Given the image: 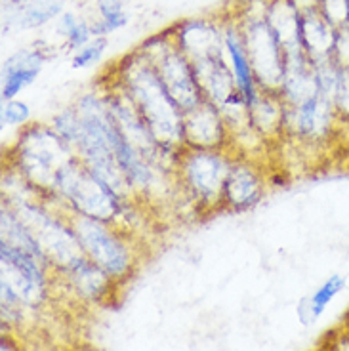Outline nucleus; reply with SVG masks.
<instances>
[{"mask_svg": "<svg viewBox=\"0 0 349 351\" xmlns=\"http://www.w3.org/2000/svg\"><path fill=\"white\" fill-rule=\"evenodd\" d=\"M0 351H18V346L12 342L10 336H2V346H0Z\"/></svg>", "mask_w": 349, "mask_h": 351, "instance_id": "obj_39", "label": "nucleus"}, {"mask_svg": "<svg viewBox=\"0 0 349 351\" xmlns=\"http://www.w3.org/2000/svg\"><path fill=\"white\" fill-rule=\"evenodd\" d=\"M79 19L77 18V14H73V12H63L60 18L56 19V31H58V35H62L63 38L69 35V31L73 27L79 23Z\"/></svg>", "mask_w": 349, "mask_h": 351, "instance_id": "obj_37", "label": "nucleus"}, {"mask_svg": "<svg viewBox=\"0 0 349 351\" xmlns=\"http://www.w3.org/2000/svg\"><path fill=\"white\" fill-rule=\"evenodd\" d=\"M221 19H224V43H226L227 63H229V69L233 73L237 90L241 92V96L245 97L246 104L250 106L260 94V88H258L252 65H250V58L246 52L243 31L227 12L221 14Z\"/></svg>", "mask_w": 349, "mask_h": 351, "instance_id": "obj_15", "label": "nucleus"}, {"mask_svg": "<svg viewBox=\"0 0 349 351\" xmlns=\"http://www.w3.org/2000/svg\"><path fill=\"white\" fill-rule=\"evenodd\" d=\"M285 56L287 62H285V77H282L279 96L285 101V106L294 107L319 94V88L315 80L313 62L304 50H296Z\"/></svg>", "mask_w": 349, "mask_h": 351, "instance_id": "obj_18", "label": "nucleus"}, {"mask_svg": "<svg viewBox=\"0 0 349 351\" xmlns=\"http://www.w3.org/2000/svg\"><path fill=\"white\" fill-rule=\"evenodd\" d=\"M185 147L195 149H231V136L216 106L202 99L184 113Z\"/></svg>", "mask_w": 349, "mask_h": 351, "instance_id": "obj_13", "label": "nucleus"}, {"mask_svg": "<svg viewBox=\"0 0 349 351\" xmlns=\"http://www.w3.org/2000/svg\"><path fill=\"white\" fill-rule=\"evenodd\" d=\"M250 124L267 145H275L285 138V101L279 94L262 92L248 106Z\"/></svg>", "mask_w": 349, "mask_h": 351, "instance_id": "obj_20", "label": "nucleus"}, {"mask_svg": "<svg viewBox=\"0 0 349 351\" xmlns=\"http://www.w3.org/2000/svg\"><path fill=\"white\" fill-rule=\"evenodd\" d=\"M31 107L23 99H10L2 101L0 109V123L2 128H25L31 124Z\"/></svg>", "mask_w": 349, "mask_h": 351, "instance_id": "obj_28", "label": "nucleus"}, {"mask_svg": "<svg viewBox=\"0 0 349 351\" xmlns=\"http://www.w3.org/2000/svg\"><path fill=\"white\" fill-rule=\"evenodd\" d=\"M96 36L92 33V23H88L84 19H79V23L73 27L69 31V35L65 36V46L71 52H77L82 46H86L88 43H92Z\"/></svg>", "mask_w": 349, "mask_h": 351, "instance_id": "obj_32", "label": "nucleus"}, {"mask_svg": "<svg viewBox=\"0 0 349 351\" xmlns=\"http://www.w3.org/2000/svg\"><path fill=\"white\" fill-rule=\"evenodd\" d=\"M77 153L52 124L31 123L21 128L6 153V167L16 170L43 197L53 195L58 178Z\"/></svg>", "mask_w": 349, "mask_h": 351, "instance_id": "obj_4", "label": "nucleus"}, {"mask_svg": "<svg viewBox=\"0 0 349 351\" xmlns=\"http://www.w3.org/2000/svg\"><path fill=\"white\" fill-rule=\"evenodd\" d=\"M338 29L330 25L319 10L302 16V48L311 60L330 58Z\"/></svg>", "mask_w": 349, "mask_h": 351, "instance_id": "obj_22", "label": "nucleus"}, {"mask_svg": "<svg viewBox=\"0 0 349 351\" xmlns=\"http://www.w3.org/2000/svg\"><path fill=\"white\" fill-rule=\"evenodd\" d=\"M97 84V82H96ZM80 114V134L73 149L92 172L99 176L124 199H134L128 182L115 155V121L105 101L101 86L90 88L73 104ZM138 201V199H136Z\"/></svg>", "mask_w": 349, "mask_h": 351, "instance_id": "obj_3", "label": "nucleus"}, {"mask_svg": "<svg viewBox=\"0 0 349 351\" xmlns=\"http://www.w3.org/2000/svg\"><path fill=\"white\" fill-rule=\"evenodd\" d=\"M63 2L65 0H4L2 6L4 29L29 31L46 25L65 12Z\"/></svg>", "mask_w": 349, "mask_h": 351, "instance_id": "obj_19", "label": "nucleus"}, {"mask_svg": "<svg viewBox=\"0 0 349 351\" xmlns=\"http://www.w3.org/2000/svg\"><path fill=\"white\" fill-rule=\"evenodd\" d=\"M344 289H346V277H341V275L328 277L319 289L315 290L313 294L300 300V304H298L300 323L306 326L315 325L324 313V309L330 306L332 300L336 298Z\"/></svg>", "mask_w": 349, "mask_h": 351, "instance_id": "obj_24", "label": "nucleus"}, {"mask_svg": "<svg viewBox=\"0 0 349 351\" xmlns=\"http://www.w3.org/2000/svg\"><path fill=\"white\" fill-rule=\"evenodd\" d=\"M128 19H130L128 12H121V14H113V16L99 18L92 23V33H94V36L111 35L115 31H119V29H123V27L128 25Z\"/></svg>", "mask_w": 349, "mask_h": 351, "instance_id": "obj_33", "label": "nucleus"}, {"mask_svg": "<svg viewBox=\"0 0 349 351\" xmlns=\"http://www.w3.org/2000/svg\"><path fill=\"white\" fill-rule=\"evenodd\" d=\"M0 243L12 246L19 252L33 256L36 260H43L50 265L35 237L31 235V231L25 228V223L19 219L18 214L12 210L6 202H2V206H0Z\"/></svg>", "mask_w": 349, "mask_h": 351, "instance_id": "obj_23", "label": "nucleus"}, {"mask_svg": "<svg viewBox=\"0 0 349 351\" xmlns=\"http://www.w3.org/2000/svg\"><path fill=\"white\" fill-rule=\"evenodd\" d=\"M168 29L176 46L189 58L191 63L219 58L226 53L221 16L182 19Z\"/></svg>", "mask_w": 349, "mask_h": 351, "instance_id": "obj_12", "label": "nucleus"}, {"mask_svg": "<svg viewBox=\"0 0 349 351\" xmlns=\"http://www.w3.org/2000/svg\"><path fill=\"white\" fill-rule=\"evenodd\" d=\"M285 138L307 147H321L341 130V121L334 101L315 94L300 106H285Z\"/></svg>", "mask_w": 349, "mask_h": 351, "instance_id": "obj_9", "label": "nucleus"}, {"mask_svg": "<svg viewBox=\"0 0 349 351\" xmlns=\"http://www.w3.org/2000/svg\"><path fill=\"white\" fill-rule=\"evenodd\" d=\"M153 67L157 69L163 84L182 111H189L202 101L201 88L197 84L195 69L189 58L178 46L170 29L149 36L138 46Z\"/></svg>", "mask_w": 349, "mask_h": 351, "instance_id": "obj_7", "label": "nucleus"}, {"mask_svg": "<svg viewBox=\"0 0 349 351\" xmlns=\"http://www.w3.org/2000/svg\"><path fill=\"white\" fill-rule=\"evenodd\" d=\"M86 260L96 263L119 285L130 279L141 260V243L121 226L67 214Z\"/></svg>", "mask_w": 349, "mask_h": 351, "instance_id": "obj_6", "label": "nucleus"}, {"mask_svg": "<svg viewBox=\"0 0 349 351\" xmlns=\"http://www.w3.org/2000/svg\"><path fill=\"white\" fill-rule=\"evenodd\" d=\"M227 14L235 19L243 31L246 52L250 58L258 88L267 94H279L285 77L287 56L275 33L271 31L265 16H241L229 10Z\"/></svg>", "mask_w": 349, "mask_h": 351, "instance_id": "obj_8", "label": "nucleus"}, {"mask_svg": "<svg viewBox=\"0 0 349 351\" xmlns=\"http://www.w3.org/2000/svg\"><path fill=\"white\" fill-rule=\"evenodd\" d=\"M233 149L184 147L176 165V180L189 210L210 214L221 210L224 187L235 160Z\"/></svg>", "mask_w": 349, "mask_h": 351, "instance_id": "obj_5", "label": "nucleus"}, {"mask_svg": "<svg viewBox=\"0 0 349 351\" xmlns=\"http://www.w3.org/2000/svg\"><path fill=\"white\" fill-rule=\"evenodd\" d=\"M334 107L341 124L349 126V67H340V79L334 94Z\"/></svg>", "mask_w": 349, "mask_h": 351, "instance_id": "obj_31", "label": "nucleus"}, {"mask_svg": "<svg viewBox=\"0 0 349 351\" xmlns=\"http://www.w3.org/2000/svg\"><path fill=\"white\" fill-rule=\"evenodd\" d=\"M107 75L128 96L163 147L170 151L184 149V111L168 94L157 69L140 48L121 58Z\"/></svg>", "mask_w": 349, "mask_h": 351, "instance_id": "obj_1", "label": "nucleus"}, {"mask_svg": "<svg viewBox=\"0 0 349 351\" xmlns=\"http://www.w3.org/2000/svg\"><path fill=\"white\" fill-rule=\"evenodd\" d=\"M265 19L282 46L285 53L302 48V14L288 0H269Z\"/></svg>", "mask_w": 349, "mask_h": 351, "instance_id": "obj_21", "label": "nucleus"}, {"mask_svg": "<svg viewBox=\"0 0 349 351\" xmlns=\"http://www.w3.org/2000/svg\"><path fill=\"white\" fill-rule=\"evenodd\" d=\"M48 199H52L65 214H79L105 223H115L136 237H140L138 229L143 228V212L149 210L136 199L121 197L79 158L71 160L63 168L53 195Z\"/></svg>", "mask_w": 349, "mask_h": 351, "instance_id": "obj_2", "label": "nucleus"}, {"mask_svg": "<svg viewBox=\"0 0 349 351\" xmlns=\"http://www.w3.org/2000/svg\"><path fill=\"white\" fill-rule=\"evenodd\" d=\"M313 62L315 80L319 94L328 97L334 101V94L338 88V79H340V65L334 62V58H321V60H311Z\"/></svg>", "mask_w": 349, "mask_h": 351, "instance_id": "obj_25", "label": "nucleus"}, {"mask_svg": "<svg viewBox=\"0 0 349 351\" xmlns=\"http://www.w3.org/2000/svg\"><path fill=\"white\" fill-rule=\"evenodd\" d=\"M60 277L65 279L77 298L94 306H104L111 302L117 287H121L111 275H107L101 267H97L96 263H92L86 258Z\"/></svg>", "mask_w": 349, "mask_h": 351, "instance_id": "obj_16", "label": "nucleus"}, {"mask_svg": "<svg viewBox=\"0 0 349 351\" xmlns=\"http://www.w3.org/2000/svg\"><path fill=\"white\" fill-rule=\"evenodd\" d=\"M50 124H52L53 130L58 132L63 140L69 143L71 147L77 143L80 134V114L77 111V107L69 106L62 109L60 113L53 114Z\"/></svg>", "mask_w": 349, "mask_h": 351, "instance_id": "obj_27", "label": "nucleus"}, {"mask_svg": "<svg viewBox=\"0 0 349 351\" xmlns=\"http://www.w3.org/2000/svg\"><path fill=\"white\" fill-rule=\"evenodd\" d=\"M267 193V170L260 157L237 153L224 187L221 210L246 212L256 208Z\"/></svg>", "mask_w": 349, "mask_h": 351, "instance_id": "obj_11", "label": "nucleus"}, {"mask_svg": "<svg viewBox=\"0 0 349 351\" xmlns=\"http://www.w3.org/2000/svg\"><path fill=\"white\" fill-rule=\"evenodd\" d=\"M50 275L56 271L46 262L0 243V281L6 282L29 309L46 304Z\"/></svg>", "mask_w": 349, "mask_h": 351, "instance_id": "obj_10", "label": "nucleus"}, {"mask_svg": "<svg viewBox=\"0 0 349 351\" xmlns=\"http://www.w3.org/2000/svg\"><path fill=\"white\" fill-rule=\"evenodd\" d=\"M126 2H128V0H97V12H99V18L126 12V10H124Z\"/></svg>", "mask_w": 349, "mask_h": 351, "instance_id": "obj_36", "label": "nucleus"}, {"mask_svg": "<svg viewBox=\"0 0 349 351\" xmlns=\"http://www.w3.org/2000/svg\"><path fill=\"white\" fill-rule=\"evenodd\" d=\"M197 84L201 88L202 99H206L212 106L224 107L235 96L237 84L233 79V73L229 69L226 53L219 58H210V60H201L193 63Z\"/></svg>", "mask_w": 349, "mask_h": 351, "instance_id": "obj_17", "label": "nucleus"}, {"mask_svg": "<svg viewBox=\"0 0 349 351\" xmlns=\"http://www.w3.org/2000/svg\"><path fill=\"white\" fill-rule=\"evenodd\" d=\"M48 58H50V52L44 43H35L27 48H21L18 52L10 53L2 63V79H0L2 101L16 99L25 88L31 86L40 77Z\"/></svg>", "mask_w": 349, "mask_h": 351, "instance_id": "obj_14", "label": "nucleus"}, {"mask_svg": "<svg viewBox=\"0 0 349 351\" xmlns=\"http://www.w3.org/2000/svg\"><path fill=\"white\" fill-rule=\"evenodd\" d=\"M319 12L336 29L349 25V0H321Z\"/></svg>", "mask_w": 349, "mask_h": 351, "instance_id": "obj_30", "label": "nucleus"}, {"mask_svg": "<svg viewBox=\"0 0 349 351\" xmlns=\"http://www.w3.org/2000/svg\"><path fill=\"white\" fill-rule=\"evenodd\" d=\"M332 58L340 67H349V25L338 29Z\"/></svg>", "mask_w": 349, "mask_h": 351, "instance_id": "obj_34", "label": "nucleus"}, {"mask_svg": "<svg viewBox=\"0 0 349 351\" xmlns=\"http://www.w3.org/2000/svg\"><path fill=\"white\" fill-rule=\"evenodd\" d=\"M0 306H2V325H4V328L21 325V321L25 317V309H29L19 300L18 294L2 281H0Z\"/></svg>", "mask_w": 349, "mask_h": 351, "instance_id": "obj_26", "label": "nucleus"}, {"mask_svg": "<svg viewBox=\"0 0 349 351\" xmlns=\"http://www.w3.org/2000/svg\"><path fill=\"white\" fill-rule=\"evenodd\" d=\"M294 8L304 16V14H309V12H315V10H319V4H321V0H288Z\"/></svg>", "mask_w": 349, "mask_h": 351, "instance_id": "obj_38", "label": "nucleus"}, {"mask_svg": "<svg viewBox=\"0 0 349 351\" xmlns=\"http://www.w3.org/2000/svg\"><path fill=\"white\" fill-rule=\"evenodd\" d=\"M323 351H349V326L332 332L324 342Z\"/></svg>", "mask_w": 349, "mask_h": 351, "instance_id": "obj_35", "label": "nucleus"}, {"mask_svg": "<svg viewBox=\"0 0 349 351\" xmlns=\"http://www.w3.org/2000/svg\"><path fill=\"white\" fill-rule=\"evenodd\" d=\"M107 44H109L107 36H96L92 43H88L86 46H82L77 52H73L71 67H73V69H88V67H94V65L101 60Z\"/></svg>", "mask_w": 349, "mask_h": 351, "instance_id": "obj_29", "label": "nucleus"}]
</instances>
